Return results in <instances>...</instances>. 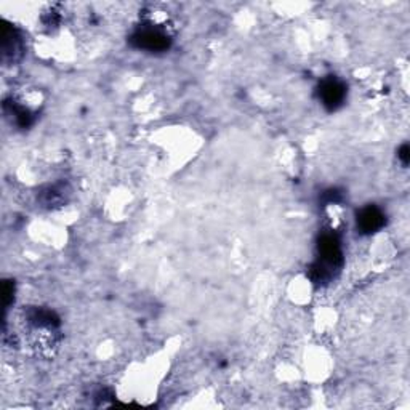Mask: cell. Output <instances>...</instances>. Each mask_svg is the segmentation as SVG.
Returning a JSON list of instances; mask_svg holds the SVG:
<instances>
[{"mask_svg":"<svg viewBox=\"0 0 410 410\" xmlns=\"http://www.w3.org/2000/svg\"><path fill=\"white\" fill-rule=\"evenodd\" d=\"M63 189H58V186H53V188H48L45 193H43V204L47 207H52L58 202L63 200Z\"/></svg>","mask_w":410,"mask_h":410,"instance_id":"8992f818","label":"cell"},{"mask_svg":"<svg viewBox=\"0 0 410 410\" xmlns=\"http://www.w3.org/2000/svg\"><path fill=\"white\" fill-rule=\"evenodd\" d=\"M21 54H23V41L18 34V31L13 26H3V36H2V58L12 59L15 63Z\"/></svg>","mask_w":410,"mask_h":410,"instance_id":"277c9868","label":"cell"},{"mask_svg":"<svg viewBox=\"0 0 410 410\" xmlns=\"http://www.w3.org/2000/svg\"><path fill=\"white\" fill-rule=\"evenodd\" d=\"M5 111L12 114L16 125L21 129H27L32 124V114L29 112V109H26L24 106L16 105V103H5Z\"/></svg>","mask_w":410,"mask_h":410,"instance_id":"5b68a950","label":"cell"},{"mask_svg":"<svg viewBox=\"0 0 410 410\" xmlns=\"http://www.w3.org/2000/svg\"><path fill=\"white\" fill-rule=\"evenodd\" d=\"M385 226V213L376 205H367L358 213V228L363 234H374Z\"/></svg>","mask_w":410,"mask_h":410,"instance_id":"3957f363","label":"cell"},{"mask_svg":"<svg viewBox=\"0 0 410 410\" xmlns=\"http://www.w3.org/2000/svg\"><path fill=\"white\" fill-rule=\"evenodd\" d=\"M318 93L322 106L329 109V111H337L344 103V98H346V87H344L342 80L329 78L321 82Z\"/></svg>","mask_w":410,"mask_h":410,"instance_id":"7a4b0ae2","label":"cell"},{"mask_svg":"<svg viewBox=\"0 0 410 410\" xmlns=\"http://www.w3.org/2000/svg\"><path fill=\"white\" fill-rule=\"evenodd\" d=\"M130 43H132L135 48H138V50L161 53L167 52L168 48H170L172 39L163 27L147 23L136 27L133 34L130 36Z\"/></svg>","mask_w":410,"mask_h":410,"instance_id":"6da1fadb","label":"cell"},{"mask_svg":"<svg viewBox=\"0 0 410 410\" xmlns=\"http://www.w3.org/2000/svg\"><path fill=\"white\" fill-rule=\"evenodd\" d=\"M409 152H410V149H409L407 145H402L401 149H399V152H397V157L401 159V162L404 163V166H407V163H409V157H410Z\"/></svg>","mask_w":410,"mask_h":410,"instance_id":"52a82bcc","label":"cell"}]
</instances>
